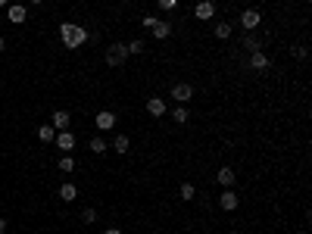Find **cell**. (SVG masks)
Returning <instances> with one entry per match:
<instances>
[{
    "instance_id": "cell-1",
    "label": "cell",
    "mask_w": 312,
    "mask_h": 234,
    "mask_svg": "<svg viewBox=\"0 0 312 234\" xmlns=\"http://www.w3.org/2000/svg\"><path fill=\"white\" fill-rule=\"evenodd\" d=\"M60 38H63V44L69 50H78V47L88 41V32L82 29V25H75V22H63L60 25Z\"/></svg>"
},
{
    "instance_id": "cell-2",
    "label": "cell",
    "mask_w": 312,
    "mask_h": 234,
    "mask_svg": "<svg viewBox=\"0 0 312 234\" xmlns=\"http://www.w3.org/2000/svg\"><path fill=\"white\" fill-rule=\"evenodd\" d=\"M125 60H128V47L125 44H110L107 47V66L110 69H122Z\"/></svg>"
},
{
    "instance_id": "cell-3",
    "label": "cell",
    "mask_w": 312,
    "mask_h": 234,
    "mask_svg": "<svg viewBox=\"0 0 312 234\" xmlns=\"http://www.w3.org/2000/svg\"><path fill=\"white\" fill-rule=\"evenodd\" d=\"M169 97H172V100H178L181 107H188V103L194 100V85H188V82H178V85H172Z\"/></svg>"
},
{
    "instance_id": "cell-4",
    "label": "cell",
    "mask_w": 312,
    "mask_h": 234,
    "mask_svg": "<svg viewBox=\"0 0 312 234\" xmlns=\"http://www.w3.org/2000/svg\"><path fill=\"white\" fill-rule=\"evenodd\" d=\"M259 22H263V13H259V10H244L241 13V29L244 32H253V29H259Z\"/></svg>"
},
{
    "instance_id": "cell-5",
    "label": "cell",
    "mask_w": 312,
    "mask_h": 234,
    "mask_svg": "<svg viewBox=\"0 0 312 234\" xmlns=\"http://www.w3.org/2000/svg\"><path fill=\"white\" fill-rule=\"evenodd\" d=\"M238 194H234L231 188H222V194H219V206H222V210L225 213H234V210H238Z\"/></svg>"
},
{
    "instance_id": "cell-6",
    "label": "cell",
    "mask_w": 312,
    "mask_h": 234,
    "mask_svg": "<svg viewBox=\"0 0 312 234\" xmlns=\"http://www.w3.org/2000/svg\"><path fill=\"white\" fill-rule=\"evenodd\" d=\"M94 125L100 128V132H110V128L116 125V113H113V110H100V113L94 116Z\"/></svg>"
},
{
    "instance_id": "cell-7",
    "label": "cell",
    "mask_w": 312,
    "mask_h": 234,
    "mask_svg": "<svg viewBox=\"0 0 312 234\" xmlns=\"http://www.w3.org/2000/svg\"><path fill=\"white\" fill-rule=\"evenodd\" d=\"M147 113H150L153 119H163V116L169 113V107H166V100H163V97H150V100H147Z\"/></svg>"
},
{
    "instance_id": "cell-8",
    "label": "cell",
    "mask_w": 312,
    "mask_h": 234,
    "mask_svg": "<svg viewBox=\"0 0 312 234\" xmlns=\"http://www.w3.org/2000/svg\"><path fill=\"white\" fill-rule=\"evenodd\" d=\"M7 19H10L13 25H22L25 19H29V10H25L22 4H10V7H7Z\"/></svg>"
},
{
    "instance_id": "cell-9",
    "label": "cell",
    "mask_w": 312,
    "mask_h": 234,
    "mask_svg": "<svg viewBox=\"0 0 312 234\" xmlns=\"http://www.w3.org/2000/svg\"><path fill=\"white\" fill-rule=\"evenodd\" d=\"M150 32H153V38H156V41H166V38L172 35V22H169V19H156Z\"/></svg>"
},
{
    "instance_id": "cell-10",
    "label": "cell",
    "mask_w": 312,
    "mask_h": 234,
    "mask_svg": "<svg viewBox=\"0 0 312 234\" xmlns=\"http://www.w3.org/2000/svg\"><path fill=\"white\" fill-rule=\"evenodd\" d=\"M54 144H57L63 153H72V150H75V135H72V132H57Z\"/></svg>"
},
{
    "instance_id": "cell-11",
    "label": "cell",
    "mask_w": 312,
    "mask_h": 234,
    "mask_svg": "<svg viewBox=\"0 0 312 234\" xmlns=\"http://www.w3.org/2000/svg\"><path fill=\"white\" fill-rule=\"evenodd\" d=\"M194 16L197 19H216V4L213 0H200V4L194 7Z\"/></svg>"
},
{
    "instance_id": "cell-12",
    "label": "cell",
    "mask_w": 312,
    "mask_h": 234,
    "mask_svg": "<svg viewBox=\"0 0 312 234\" xmlns=\"http://www.w3.org/2000/svg\"><path fill=\"white\" fill-rule=\"evenodd\" d=\"M69 122H72V116L66 110H57L54 116H50V125H54L57 132H69Z\"/></svg>"
},
{
    "instance_id": "cell-13",
    "label": "cell",
    "mask_w": 312,
    "mask_h": 234,
    "mask_svg": "<svg viewBox=\"0 0 312 234\" xmlns=\"http://www.w3.org/2000/svg\"><path fill=\"white\" fill-rule=\"evenodd\" d=\"M247 69H256V72L269 69V57L263 54V50H256V54H250V60H247Z\"/></svg>"
},
{
    "instance_id": "cell-14",
    "label": "cell",
    "mask_w": 312,
    "mask_h": 234,
    "mask_svg": "<svg viewBox=\"0 0 312 234\" xmlns=\"http://www.w3.org/2000/svg\"><path fill=\"white\" fill-rule=\"evenodd\" d=\"M216 178H219V185H222V188H234V181H238V172H234L231 166H222Z\"/></svg>"
},
{
    "instance_id": "cell-15",
    "label": "cell",
    "mask_w": 312,
    "mask_h": 234,
    "mask_svg": "<svg viewBox=\"0 0 312 234\" xmlns=\"http://www.w3.org/2000/svg\"><path fill=\"white\" fill-rule=\"evenodd\" d=\"M38 138H41L44 144H54V138H57V128L50 125V122H44V125L38 128Z\"/></svg>"
},
{
    "instance_id": "cell-16",
    "label": "cell",
    "mask_w": 312,
    "mask_h": 234,
    "mask_svg": "<svg viewBox=\"0 0 312 234\" xmlns=\"http://www.w3.org/2000/svg\"><path fill=\"white\" fill-rule=\"evenodd\" d=\"M110 147H113V150L122 156V153H128V150H132V138H128V135H119V138H116Z\"/></svg>"
},
{
    "instance_id": "cell-17",
    "label": "cell",
    "mask_w": 312,
    "mask_h": 234,
    "mask_svg": "<svg viewBox=\"0 0 312 234\" xmlns=\"http://www.w3.org/2000/svg\"><path fill=\"white\" fill-rule=\"evenodd\" d=\"M60 200H66V203H72V200H78V188L72 185V181H66V185L60 188Z\"/></svg>"
},
{
    "instance_id": "cell-18",
    "label": "cell",
    "mask_w": 312,
    "mask_h": 234,
    "mask_svg": "<svg viewBox=\"0 0 312 234\" xmlns=\"http://www.w3.org/2000/svg\"><path fill=\"white\" fill-rule=\"evenodd\" d=\"M57 169L60 172H66V175H72L78 166H75V160H72V153H66V156H60V163H57Z\"/></svg>"
},
{
    "instance_id": "cell-19",
    "label": "cell",
    "mask_w": 312,
    "mask_h": 234,
    "mask_svg": "<svg viewBox=\"0 0 312 234\" xmlns=\"http://www.w3.org/2000/svg\"><path fill=\"white\" fill-rule=\"evenodd\" d=\"M188 119H191V113H188V107H181V103H178V107L172 110V122H175V125H185Z\"/></svg>"
},
{
    "instance_id": "cell-20",
    "label": "cell",
    "mask_w": 312,
    "mask_h": 234,
    "mask_svg": "<svg viewBox=\"0 0 312 234\" xmlns=\"http://www.w3.org/2000/svg\"><path fill=\"white\" fill-rule=\"evenodd\" d=\"M231 32H234V25H231V22H216V38H219V41H228Z\"/></svg>"
},
{
    "instance_id": "cell-21",
    "label": "cell",
    "mask_w": 312,
    "mask_h": 234,
    "mask_svg": "<svg viewBox=\"0 0 312 234\" xmlns=\"http://www.w3.org/2000/svg\"><path fill=\"white\" fill-rule=\"evenodd\" d=\"M244 50L247 54H256V50H263V41H259L256 35H244Z\"/></svg>"
},
{
    "instance_id": "cell-22",
    "label": "cell",
    "mask_w": 312,
    "mask_h": 234,
    "mask_svg": "<svg viewBox=\"0 0 312 234\" xmlns=\"http://www.w3.org/2000/svg\"><path fill=\"white\" fill-rule=\"evenodd\" d=\"M194 194H197V191H194V185H191V181H185V185L178 188V197L185 200V203H191V200H194Z\"/></svg>"
},
{
    "instance_id": "cell-23",
    "label": "cell",
    "mask_w": 312,
    "mask_h": 234,
    "mask_svg": "<svg viewBox=\"0 0 312 234\" xmlns=\"http://www.w3.org/2000/svg\"><path fill=\"white\" fill-rule=\"evenodd\" d=\"M107 147H110V141H103L100 135L91 138V153H107Z\"/></svg>"
},
{
    "instance_id": "cell-24",
    "label": "cell",
    "mask_w": 312,
    "mask_h": 234,
    "mask_svg": "<svg viewBox=\"0 0 312 234\" xmlns=\"http://www.w3.org/2000/svg\"><path fill=\"white\" fill-rule=\"evenodd\" d=\"M125 47H128V57H141L144 54V41H128Z\"/></svg>"
},
{
    "instance_id": "cell-25",
    "label": "cell",
    "mask_w": 312,
    "mask_h": 234,
    "mask_svg": "<svg viewBox=\"0 0 312 234\" xmlns=\"http://www.w3.org/2000/svg\"><path fill=\"white\" fill-rule=\"evenodd\" d=\"M156 7L166 10V13H172V10H178V0H156Z\"/></svg>"
},
{
    "instance_id": "cell-26",
    "label": "cell",
    "mask_w": 312,
    "mask_h": 234,
    "mask_svg": "<svg viewBox=\"0 0 312 234\" xmlns=\"http://www.w3.org/2000/svg\"><path fill=\"white\" fill-rule=\"evenodd\" d=\"M82 222H85V225H94V222H97V210H85V213H82Z\"/></svg>"
},
{
    "instance_id": "cell-27",
    "label": "cell",
    "mask_w": 312,
    "mask_h": 234,
    "mask_svg": "<svg viewBox=\"0 0 312 234\" xmlns=\"http://www.w3.org/2000/svg\"><path fill=\"white\" fill-rule=\"evenodd\" d=\"M294 57L297 60H306V47H294Z\"/></svg>"
},
{
    "instance_id": "cell-28",
    "label": "cell",
    "mask_w": 312,
    "mask_h": 234,
    "mask_svg": "<svg viewBox=\"0 0 312 234\" xmlns=\"http://www.w3.org/2000/svg\"><path fill=\"white\" fill-rule=\"evenodd\" d=\"M141 22H144V29H153V22H156V16H144Z\"/></svg>"
},
{
    "instance_id": "cell-29",
    "label": "cell",
    "mask_w": 312,
    "mask_h": 234,
    "mask_svg": "<svg viewBox=\"0 0 312 234\" xmlns=\"http://www.w3.org/2000/svg\"><path fill=\"white\" fill-rule=\"evenodd\" d=\"M0 234H7V219H0Z\"/></svg>"
},
{
    "instance_id": "cell-30",
    "label": "cell",
    "mask_w": 312,
    "mask_h": 234,
    "mask_svg": "<svg viewBox=\"0 0 312 234\" xmlns=\"http://www.w3.org/2000/svg\"><path fill=\"white\" fill-rule=\"evenodd\" d=\"M4 50H7V41H4V35H0V54H4Z\"/></svg>"
},
{
    "instance_id": "cell-31",
    "label": "cell",
    "mask_w": 312,
    "mask_h": 234,
    "mask_svg": "<svg viewBox=\"0 0 312 234\" xmlns=\"http://www.w3.org/2000/svg\"><path fill=\"white\" fill-rule=\"evenodd\" d=\"M103 234H122L119 228H107V231H103Z\"/></svg>"
},
{
    "instance_id": "cell-32",
    "label": "cell",
    "mask_w": 312,
    "mask_h": 234,
    "mask_svg": "<svg viewBox=\"0 0 312 234\" xmlns=\"http://www.w3.org/2000/svg\"><path fill=\"white\" fill-rule=\"evenodd\" d=\"M0 7H10V0H0Z\"/></svg>"
},
{
    "instance_id": "cell-33",
    "label": "cell",
    "mask_w": 312,
    "mask_h": 234,
    "mask_svg": "<svg viewBox=\"0 0 312 234\" xmlns=\"http://www.w3.org/2000/svg\"><path fill=\"white\" fill-rule=\"evenodd\" d=\"M29 4H35V7H38V4H44V0H29Z\"/></svg>"
},
{
    "instance_id": "cell-34",
    "label": "cell",
    "mask_w": 312,
    "mask_h": 234,
    "mask_svg": "<svg viewBox=\"0 0 312 234\" xmlns=\"http://www.w3.org/2000/svg\"><path fill=\"white\" fill-rule=\"evenodd\" d=\"M163 234H169V231H163Z\"/></svg>"
}]
</instances>
